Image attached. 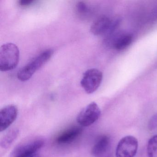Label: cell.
I'll return each mask as SVG.
<instances>
[{"label": "cell", "instance_id": "3957f363", "mask_svg": "<svg viewBox=\"0 0 157 157\" xmlns=\"http://www.w3.org/2000/svg\"><path fill=\"white\" fill-rule=\"evenodd\" d=\"M118 20H111L105 15H102L95 19L90 27V31L95 36L109 35L114 33L118 25Z\"/></svg>", "mask_w": 157, "mask_h": 157}, {"label": "cell", "instance_id": "9a60e30c", "mask_svg": "<svg viewBox=\"0 0 157 157\" xmlns=\"http://www.w3.org/2000/svg\"><path fill=\"white\" fill-rule=\"evenodd\" d=\"M148 128L150 131L155 130L157 128V113L151 117L148 124Z\"/></svg>", "mask_w": 157, "mask_h": 157}, {"label": "cell", "instance_id": "2e32d148", "mask_svg": "<svg viewBox=\"0 0 157 157\" xmlns=\"http://www.w3.org/2000/svg\"><path fill=\"white\" fill-rule=\"evenodd\" d=\"M34 2V1L33 0H21L19 1V3L22 7H26L33 4Z\"/></svg>", "mask_w": 157, "mask_h": 157}, {"label": "cell", "instance_id": "8992f818", "mask_svg": "<svg viewBox=\"0 0 157 157\" xmlns=\"http://www.w3.org/2000/svg\"><path fill=\"white\" fill-rule=\"evenodd\" d=\"M101 111L98 105L91 103L83 108L77 117V122L82 127H87L95 123L101 116Z\"/></svg>", "mask_w": 157, "mask_h": 157}, {"label": "cell", "instance_id": "4fadbf2b", "mask_svg": "<svg viewBox=\"0 0 157 157\" xmlns=\"http://www.w3.org/2000/svg\"><path fill=\"white\" fill-rule=\"evenodd\" d=\"M19 134V130L17 129H12L8 132L2 140L1 147L3 148H8L17 139Z\"/></svg>", "mask_w": 157, "mask_h": 157}, {"label": "cell", "instance_id": "52a82bcc", "mask_svg": "<svg viewBox=\"0 0 157 157\" xmlns=\"http://www.w3.org/2000/svg\"><path fill=\"white\" fill-rule=\"evenodd\" d=\"M44 140L36 139L20 145L14 149L11 157H29L36 154L44 145Z\"/></svg>", "mask_w": 157, "mask_h": 157}, {"label": "cell", "instance_id": "277c9868", "mask_svg": "<svg viewBox=\"0 0 157 157\" xmlns=\"http://www.w3.org/2000/svg\"><path fill=\"white\" fill-rule=\"evenodd\" d=\"M103 78L101 71L96 68L86 71L81 81V85L88 94H91L97 90L100 87Z\"/></svg>", "mask_w": 157, "mask_h": 157}, {"label": "cell", "instance_id": "5b68a950", "mask_svg": "<svg viewBox=\"0 0 157 157\" xmlns=\"http://www.w3.org/2000/svg\"><path fill=\"white\" fill-rule=\"evenodd\" d=\"M138 148L137 139L133 136H128L120 140L116 150V157H134Z\"/></svg>", "mask_w": 157, "mask_h": 157}, {"label": "cell", "instance_id": "7a4b0ae2", "mask_svg": "<svg viewBox=\"0 0 157 157\" xmlns=\"http://www.w3.org/2000/svg\"><path fill=\"white\" fill-rule=\"evenodd\" d=\"M20 50L13 43H7L0 48V70L8 71L16 67L20 59Z\"/></svg>", "mask_w": 157, "mask_h": 157}, {"label": "cell", "instance_id": "30bf717a", "mask_svg": "<svg viewBox=\"0 0 157 157\" xmlns=\"http://www.w3.org/2000/svg\"><path fill=\"white\" fill-rule=\"evenodd\" d=\"M82 130L83 128L81 127H72L60 134L57 137L56 141L60 144L71 143L80 136Z\"/></svg>", "mask_w": 157, "mask_h": 157}, {"label": "cell", "instance_id": "7c38bea8", "mask_svg": "<svg viewBox=\"0 0 157 157\" xmlns=\"http://www.w3.org/2000/svg\"><path fill=\"white\" fill-rule=\"evenodd\" d=\"M75 11L78 17L82 20H87L91 14L90 7L86 2L83 1L79 2L75 7Z\"/></svg>", "mask_w": 157, "mask_h": 157}, {"label": "cell", "instance_id": "6da1fadb", "mask_svg": "<svg viewBox=\"0 0 157 157\" xmlns=\"http://www.w3.org/2000/svg\"><path fill=\"white\" fill-rule=\"evenodd\" d=\"M54 51L48 49L34 58L27 65L23 67L17 73V78L21 81L30 79L37 70L44 65L53 56Z\"/></svg>", "mask_w": 157, "mask_h": 157}, {"label": "cell", "instance_id": "8fae6325", "mask_svg": "<svg viewBox=\"0 0 157 157\" xmlns=\"http://www.w3.org/2000/svg\"><path fill=\"white\" fill-rule=\"evenodd\" d=\"M110 143V138L107 136H101L95 142L92 148L91 153L94 157H99L107 150Z\"/></svg>", "mask_w": 157, "mask_h": 157}, {"label": "cell", "instance_id": "5bb4252c", "mask_svg": "<svg viewBox=\"0 0 157 157\" xmlns=\"http://www.w3.org/2000/svg\"><path fill=\"white\" fill-rule=\"evenodd\" d=\"M148 157H157V135L151 137L147 143Z\"/></svg>", "mask_w": 157, "mask_h": 157}, {"label": "cell", "instance_id": "9c48e42d", "mask_svg": "<svg viewBox=\"0 0 157 157\" xmlns=\"http://www.w3.org/2000/svg\"><path fill=\"white\" fill-rule=\"evenodd\" d=\"M18 111L17 107L10 105L3 107L0 111V131L7 129L17 118Z\"/></svg>", "mask_w": 157, "mask_h": 157}, {"label": "cell", "instance_id": "e0dca14e", "mask_svg": "<svg viewBox=\"0 0 157 157\" xmlns=\"http://www.w3.org/2000/svg\"><path fill=\"white\" fill-rule=\"evenodd\" d=\"M39 157V155H37V154H35L34 155H33V156H31V157Z\"/></svg>", "mask_w": 157, "mask_h": 157}, {"label": "cell", "instance_id": "ba28073f", "mask_svg": "<svg viewBox=\"0 0 157 157\" xmlns=\"http://www.w3.org/2000/svg\"><path fill=\"white\" fill-rule=\"evenodd\" d=\"M133 41V36L129 33H113L106 36L105 43L114 49L122 50L128 47Z\"/></svg>", "mask_w": 157, "mask_h": 157}]
</instances>
